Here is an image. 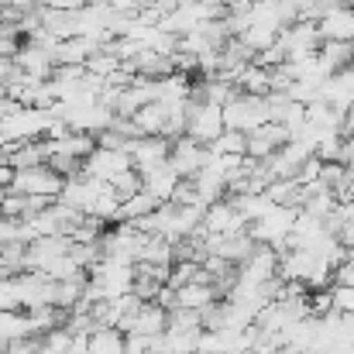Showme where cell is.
Returning <instances> with one entry per match:
<instances>
[{"label": "cell", "instance_id": "20", "mask_svg": "<svg viewBox=\"0 0 354 354\" xmlns=\"http://www.w3.org/2000/svg\"><path fill=\"white\" fill-rule=\"evenodd\" d=\"M265 196L275 203V207H299V186L292 179H272L265 186Z\"/></svg>", "mask_w": 354, "mask_h": 354}, {"label": "cell", "instance_id": "31", "mask_svg": "<svg viewBox=\"0 0 354 354\" xmlns=\"http://www.w3.org/2000/svg\"><path fill=\"white\" fill-rule=\"evenodd\" d=\"M3 148H7V141H3V138H0V155H3Z\"/></svg>", "mask_w": 354, "mask_h": 354}, {"label": "cell", "instance_id": "8", "mask_svg": "<svg viewBox=\"0 0 354 354\" xmlns=\"http://www.w3.org/2000/svg\"><path fill=\"white\" fill-rule=\"evenodd\" d=\"M203 165H207V148H203V145H196V141H189V138L172 141V148H169V169H172L179 179H193Z\"/></svg>", "mask_w": 354, "mask_h": 354}, {"label": "cell", "instance_id": "6", "mask_svg": "<svg viewBox=\"0 0 354 354\" xmlns=\"http://www.w3.org/2000/svg\"><path fill=\"white\" fill-rule=\"evenodd\" d=\"M275 275H279V254L268 244H254V251L234 268L237 282H251V286H261V282H268Z\"/></svg>", "mask_w": 354, "mask_h": 354}, {"label": "cell", "instance_id": "9", "mask_svg": "<svg viewBox=\"0 0 354 354\" xmlns=\"http://www.w3.org/2000/svg\"><path fill=\"white\" fill-rule=\"evenodd\" d=\"M244 155L248 158H254V162H265L268 155H275L282 145H289V134H286V127L282 124H261L258 131H251V134H244Z\"/></svg>", "mask_w": 354, "mask_h": 354}, {"label": "cell", "instance_id": "29", "mask_svg": "<svg viewBox=\"0 0 354 354\" xmlns=\"http://www.w3.org/2000/svg\"><path fill=\"white\" fill-rule=\"evenodd\" d=\"M7 7H14L17 14H35L45 7V0H7Z\"/></svg>", "mask_w": 354, "mask_h": 354}, {"label": "cell", "instance_id": "25", "mask_svg": "<svg viewBox=\"0 0 354 354\" xmlns=\"http://www.w3.org/2000/svg\"><path fill=\"white\" fill-rule=\"evenodd\" d=\"M93 3H107V0H45L48 10H62V14H76L83 7H93Z\"/></svg>", "mask_w": 354, "mask_h": 354}, {"label": "cell", "instance_id": "12", "mask_svg": "<svg viewBox=\"0 0 354 354\" xmlns=\"http://www.w3.org/2000/svg\"><path fill=\"white\" fill-rule=\"evenodd\" d=\"M107 41H97V38H66V41H55L52 48V62L55 66H86L90 55H97Z\"/></svg>", "mask_w": 354, "mask_h": 354}, {"label": "cell", "instance_id": "1", "mask_svg": "<svg viewBox=\"0 0 354 354\" xmlns=\"http://www.w3.org/2000/svg\"><path fill=\"white\" fill-rule=\"evenodd\" d=\"M261 124H268V107L265 97H248L237 93L231 104H224V131H237V134H251Z\"/></svg>", "mask_w": 354, "mask_h": 354}, {"label": "cell", "instance_id": "14", "mask_svg": "<svg viewBox=\"0 0 354 354\" xmlns=\"http://www.w3.org/2000/svg\"><path fill=\"white\" fill-rule=\"evenodd\" d=\"M221 296L210 282H189L176 289V306L172 310H189V313H203L207 306H214Z\"/></svg>", "mask_w": 354, "mask_h": 354}, {"label": "cell", "instance_id": "28", "mask_svg": "<svg viewBox=\"0 0 354 354\" xmlns=\"http://www.w3.org/2000/svg\"><path fill=\"white\" fill-rule=\"evenodd\" d=\"M124 354H151V341L138 334H124Z\"/></svg>", "mask_w": 354, "mask_h": 354}, {"label": "cell", "instance_id": "22", "mask_svg": "<svg viewBox=\"0 0 354 354\" xmlns=\"http://www.w3.org/2000/svg\"><path fill=\"white\" fill-rule=\"evenodd\" d=\"M118 66H120L118 55H111L107 48H100L97 55H90V59H86V66H83V69H86L90 76H97V80H107V76H111Z\"/></svg>", "mask_w": 354, "mask_h": 354}, {"label": "cell", "instance_id": "7", "mask_svg": "<svg viewBox=\"0 0 354 354\" xmlns=\"http://www.w3.org/2000/svg\"><path fill=\"white\" fill-rule=\"evenodd\" d=\"M131 155L124 151H111V148H93V155L83 162V172L80 176H90V179H100V183H114L120 172H131Z\"/></svg>", "mask_w": 354, "mask_h": 354}, {"label": "cell", "instance_id": "30", "mask_svg": "<svg viewBox=\"0 0 354 354\" xmlns=\"http://www.w3.org/2000/svg\"><path fill=\"white\" fill-rule=\"evenodd\" d=\"M7 193H10V189H7V186H0V200H3V196H7Z\"/></svg>", "mask_w": 354, "mask_h": 354}, {"label": "cell", "instance_id": "17", "mask_svg": "<svg viewBox=\"0 0 354 354\" xmlns=\"http://www.w3.org/2000/svg\"><path fill=\"white\" fill-rule=\"evenodd\" d=\"M231 203H234V210L241 214V221L244 224H254V221H261L275 203L265 196V193H248V196H227Z\"/></svg>", "mask_w": 354, "mask_h": 354}, {"label": "cell", "instance_id": "4", "mask_svg": "<svg viewBox=\"0 0 354 354\" xmlns=\"http://www.w3.org/2000/svg\"><path fill=\"white\" fill-rule=\"evenodd\" d=\"M279 48L286 52V62H299L320 48V31L317 21H296L279 31Z\"/></svg>", "mask_w": 354, "mask_h": 354}, {"label": "cell", "instance_id": "16", "mask_svg": "<svg viewBox=\"0 0 354 354\" xmlns=\"http://www.w3.org/2000/svg\"><path fill=\"white\" fill-rule=\"evenodd\" d=\"M162 203L151 196V193H134V196H127V200H120V210H118V221L120 224H138V221H145V217H151L155 210H158Z\"/></svg>", "mask_w": 354, "mask_h": 354}, {"label": "cell", "instance_id": "13", "mask_svg": "<svg viewBox=\"0 0 354 354\" xmlns=\"http://www.w3.org/2000/svg\"><path fill=\"white\" fill-rule=\"evenodd\" d=\"M138 176H141V189L151 193L158 203H169L172 193H176V186H179V176L169 169V162H162V165H155L148 172H138Z\"/></svg>", "mask_w": 354, "mask_h": 354}, {"label": "cell", "instance_id": "15", "mask_svg": "<svg viewBox=\"0 0 354 354\" xmlns=\"http://www.w3.org/2000/svg\"><path fill=\"white\" fill-rule=\"evenodd\" d=\"M134 127L141 131V138H162L165 134V120H169V111H165V104H145V107H138L134 114Z\"/></svg>", "mask_w": 354, "mask_h": 354}, {"label": "cell", "instance_id": "11", "mask_svg": "<svg viewBox=\"0 0 354 354\" xmlns=\"http://www.w3.org/2000/svg\"><path fill=\"white\" fill-rule=\"evenodd\" d=\"M169 148H172V141H165V138H134V141H127V155H131L134 172H148V169L169 162Z\"/></svg>", "mask_w": 354, "mask_h": 354}, {"label": "cell", "instance_id": "3", "mask_svg": "<svg viewBox=\"0 0 354 354\" xmlns=\"http://www.w3.org/2000/svg\"><path fill=\"white\" fill-rule=\"evenodd\" d=\"M62 186H66L62 176H55L48 165H38V169H21V172H14L10 193L35 196V200H59V196H62Z\"/></svg>", "mask_w": 354, "mask_h": 354}, {"label": "cell", "instance_id": "24", "mask_svg": "<svg viewBox=\"0 0 354 354\" xmlns=\"http://www.w3.org/2000/svg\"><path fill=\"white\" fill-rule=\"evenodd\" d=\"M0 310H21L17 279H7V275H0Z\"/></svg>", "mask_w": 354, "mask_h": 354}, {"label": "cell", "instance_id": "32", "mask_svg": "<svg viewBox=\"0 0 354 354\" xmlns=\"http://www.w3.org/2000/svg\"><path fill=\"white\" fill-rule=\"evenodd\" d=\"M3 3H7V0H0V7H3Z\"/></svg>", "mask_w": 354, "mask_h": 354}, {"label": "cell", "instance_id": "10", "mask_svg": "<svg viewBox=\"0 0 354 354\" xmlns=\"http://www.w3.org/2000/svg\"><path fill=\"white\" fill-rule=\"evenodd\" d=\"M165 327H169V310H162V306H155V303H141L138 313H134L131 320H124L120 334H138V337L155 341L158 334H165Z\"/></svg>", "mask_w": 354, "mask_h": 354}, {"label": "cell", "instance_id": "26", "mask_svg": "<svg viewBox=\"0 0 354 354\" xmlns=\"http://www.w3.org/2000/svg\"><path fill=\"white\" fill-rule=\"evenodd\" d=\"M3 354H41V341L38 337H21V341H10Z\"/></svg>", "mask_w": 354, "mask_h": 354}, {"label": "cell", "instance_id": "19", "mask_svg": "<svg viewBox=\"0 0 354 354\" xmlns=\"http://www.w3.org/2000/svg\"><path fill=\"white\" fill-rule=\"evenodd\" d=\"M275 38H279V28H272V24H248L241 35H237V41L248 48V52H265L268 45H275Z\"/></svg>", "mask_w": 354, "mask_h": 354}, {"label": "cell", "instance_id": "18", "mask_svg": "<svg viewBox=\"0 0 354 354\" xmlns=\"http://www.w3.org/2000/svg\"><path fill=\"white\" fill-rule=\"evenodd\" d=\"M86 354H124V334L114 327H97L86 337Z\"/></svg>", "mask_w": 354, "mask_h": 354}, {"label": "cell", "instance_id": "21", "mask_svg": "<svg viewBox=\"0 0 354 354\" xmlns=\"http://www.w3.org/2000/svg\"><path fill=\"white\" fill-rule=\"evenodd\" d=\"M244 148H248L244 145V134H237V131H221V138L207 145L210 155H237V158L244 155Z\"/></svg>", "mask_w": 354, "mask_h": 354}, {"label": "cell", "instance_id": "5", "mask_svg": "<svg viewBox=\"0 0 354 354\" xmlns=\"http://www.w3.org/2000/svg\"><path fill=\"white\" fill-rule=\"evenodd\" d=\"M241 231H248V224L241 221V214L234 210V203L224 196V200H217V203H210V207L203 210V221H200V231H196V234L231 237V234H241Z\"/></svg>", "mask_w": 354, "mask_h": 354}, {"label": "cell", "instance_id": "23", "mask_svg": "<svg viewBox=\"0 0 354 354\" xmlns=\"http://www.w3.org/2000/svg\"><path fill=\"white\" fill-rule=\"evenodd\" d=\"M111 189L118 193L120 200H127V196H134V193H141V176L131 169V172H120L118 179L111 183Z\"/></svg>", "mask_w": 354, "mask_h": 354}, {"label": "cell", "instance_id": "27", "mask_svg": "<svg viewBox=\"0 0 354 354\" xmlns=\"http://www.w3.org/2000/svg\"><path fill=\"white\" fill-rule=\"evenodd\" d=\"M151 0H107V7L111 10H118V14H127V17H134L138 10H145Z\"/></svg>", "mask_w": 354, "mask_h": 354}, {"label": "cell", "instance_id": "2", "mask_svg": "<svg viewBox=\"0 0 354 354\" xmlns=\"http://www.w3.org/2000/svg\"><path fill=\"white\" fill-rule=\"evenodd\" d=\"M221 131H224V107L189 100V107H186V138L189 141L207 148L210 141L221 138Z\"/></svg>", "mask_w": 354, "mask_h": 354}]
</instances>
